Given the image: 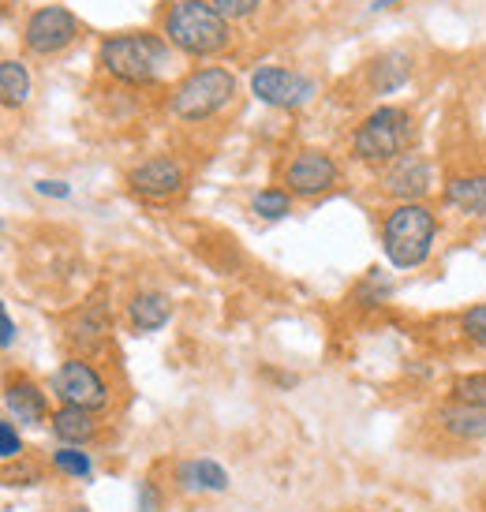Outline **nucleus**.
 I'll return each instance as SVG.
<instances>
[{"instance_id": "nucleus-1", "label": "nucleus", "mask_w": 486, "mask_h": 512, "mask_svg": "<svg viewBox=\"0 0 486 512\" xmlns=\"http://www.w3.org/2000/svg\"><path fill=\"white\" fill-rule=\"evenodd\" d=\"M101 68L120 79V83L131 86H150L158 83L161 72L172 64L169 42L161 34H150V30H131V34H116V38H105L98 49Z\"/></svg>"}, {"instance_id": "nucleus-2", "label": "nucleus", "mask_w": 486, "mask_h": 512, "mask_svg": "<svg viewBox=\"0 0 486 512\" xmlns=\"http://www.w3.org/2000/svg\"><path fill=\"white\" fill-rule=\"evenodd\" d=\"M165 42L187 57H214L229 49V19L210 0H176L165 12Z\"/></svg>"}, {"instance_id": "nucleus-3", "label": "nucleus", "mask_w": 486, "mask_h": 512, "mask_svg": "<svg viewBox=\"0 0 486 512\" xmlns=\"http://www.w3.org/2000/svg\"><path fill=\"white\" fill-rule=\"evenodd\" d=\"M434 232H438V221L427 206L401 202L389 210L386 225H382V251L397 270H415L430 258Z\"/></svg>"}, {"instance_id": "nucleus-4", "label": "nucleus", "mask_w": 486, "mask_h": 512, "mask_svg": "<svg viewBox=\"0 0 486 512\" xmlns=\"http://www.w3.org/2000/svg\"><path fill=\"white\" fill-rule=\"evenodd\" d=\"M236 94V79L225 68H195L191 75H184L169 98V113L184 124H202L217 116Z\"/></svg>"}, {"instance_id": "nucleus-5", "label": "nucleus", "mask_w": 486, "mask_h": 512, "mask_svg": "<svg viewBox=\"0 0 486 512\" xmlns=\"http://www.w3.org/2000/svg\"><path fill=\"white\" fill-rule=\"evenodd\" d=\"M415 135V124L412 116L404 113V109H393V105H382V109H374L363 124L356 128L352 135V150H356L359 161H397L404 157L408 143H412Z\"/></svg>"}, {"instance_id": "nucleus-6", "label": "nucleus", "mask_w": 486, "mask_h": 512, "mask_svg": "<svg viewBox=\"0 0 486 512\" xmlns=\"http://www.w3.org/2000/svg\"><path fill=\"white\" fill-rule=\"evenodd\" d=\"M79 34V23L68 8L60 4H49V8H38V12L27 19L23 27V45H27L34 57H53L60 49H68Z\"/></svg>"}, {"instance_id": "nucleus-7", "label": "nucleus", "mask_w": 486, "mask_h": 512, "mask_svg": "<svg viewBox=\"0 0 486 512\" xmlns=\"http://www.w3.org/2000/svg\"><path fill=\"white\" fill-rule=\"evenodd\" d=\"M53 393H57L68 408H83V412H101L109 404V389L101 382V374L83 359H68L64 367L53 374Z\"/></svg>"}, {"instance_id": "nucleus-8", "label": "nucleus", "mask_w": 486, "mask_h": 512, "mask_svg": "<svg viewBox=\"0 0 486 512\" xmlns=\"http://www.w3.org/2000/svg\"><path fill=\"white\" fill-rule=\"evenodd\" d=\"M315 79H307L300 72H288V68H277V64H266L251 75V94L266 105H277V109H300L315 98Z\"/></svg>"}, {"instance_id": "nucleus-9", "label": "nucleus", "mask_w": 486, "mask_h": 512, "mask_svg": "<svg viewBox=\"0 0 486 512\" xmlns=\"http://www.w3.org/2000/svg\"><path fill=\"white\" fill-rule=\"evenodd\" d=\"M378 184H382V191L393 195V199L415 202L430 191V184H434V169H430L427 157L404 154V157H397V161H389L386 172L378 176Z\"/></svg>"}, {"instance_id": "nucleus-10", "label": "nucleus", "mask_w": 486, "mask_h": 512, "mask_svg": "<svg viewBox=\"0 0 486 512\" xmlns=\"http://www.w3.org/2000/svg\"><path fill=\"white\" fill-rule=\"evenodd\" d=\"M285 184L292 195L315 199V195H322V191L337 184V165L322 150H300V154L292 157V165L285 169Z\"/></svg>"}, {"instance_id": "nucleus-11", "label": "nucleus", "mask_w": 486, "mask_h": 512, "mask_svg": "<svg viewBox=\"0 0 486 512\" xmlns=\"http://www.w3.org/2000/svg\"><path fill=\"white\" fill-rule=\"evenodd\" d=\"M128 187L143 199H172L184 187V165L172 157H150L128 172Z\"/></svg>"}, {"instance_id": "nucleus-12", "label": "nucleus", "mask_w": 486, "mask_h": 512, "mask_svg": "<svg viewBox=\"0 0 486 512\" xmlns=\"http://www.w3.org/2000/svg\"><path fill=\"white\" fill-rule=\"evenodd\" d=\"M4 408H8L12 419L27 423V427H38V423L49 419V400H45V393L30 378L4 385Z\"/></svg>"}, {"instance_id": "nucleus-13", "label": "nucleus", "mask_w": 486, "mask_h": 512, "mask_svg": "<svg viewBox=\"0 0 486 512\" xmlns=\"http://www.w3.org/2000/svg\"><path fill=\"white\" fill-rule=\"evenodd\" d=\"M176 486L184 494H221V490H229V471L210 456L184 460V464H176Z\"/></svg>"}, {"instance_id": "nucleus-14", "label": "nucleus", "mask_w": 486, "mask_h": 512, "mask_svg": "<svg viewBox=\"0 0 486 512\" xmlns=\"http://www.w3.org/2000/svg\"><path fill=\"white\" fill-rule=\"evenodd\" d=\"M128 318L139 333H158L172 318V299L165 292H135L128 303Z\"/></svg>"}, {"instance_id": "nucleus-15", "label": "nucleus", "mask_w": 486, "mask_h": 512, "mask_svg": "<svg viewBox=\"0 0 486 512\" xmlns=\"http://www.w3.org/2000/svg\"><path fill=\"white\" fill-rule=\"evenodd\" d=\"M445 202L460 210V214L486 217V172H472V176H453L445 184Z\"/></svg>"}, {"instance_id": "nucleus-16", "label": "nucleus", "mask_w": 486, "mask_h": 512, "mask_svg": "<svg viewBox=\"0 0 486 512\" xmlns=\"http://www.w3.org/2000/svg\"><path fill=\"white\" fill-rule=\"evenodd\" d=\"M438 423H442L445 434H453L460 441H486V412L483 408H468V404H449L438 412Z\"/></svg>"}, {"instance_id": "nucleus-17", "label": "nucleus", "mask_w": 486, "mask_h": 512, "mask_svg": "<svg viewBox=\"0 0 486 512\" xmlns=\"http://www.w3.org/2000/svg\"><path fill=\"white\" fill-rule=\"evenodd\" d=\"M408 75H412V57L401 53V49H389V53H382V57L374 60L371 83L378 94H393V90H401L408 83Z\"/></svg>"}, {"instance_id": "nucleus-18", "label": "nucleus", "mask_w": 486, "mask_h": 512, "mask_svg": "<svg viewBox=\"0 0 486 512\" xmlns=\"http://www.w3.org/2000/svg\"><path fill=\"white\" fill-rule=\"evenodd\" d=\"M53 434H57L60 445H83V441L94 438V419H90V412H83V408H60V412H53Z\"/></svg>"}, {"instance_id": "nucleus-19", "label": "nucleus", "mask_w": 486, "mask_h": 512, "mask_svg": "<svg viewBox=\"0 0 486 512\" xmlns=\"http://www.w3.org/2000/svg\"><path fill=\"white\" fill-rule=\"evenodd\" d=\"M0 98H4V105H8V109H15V105H27L30 75H27V68H23L19 60H4V64H0Z\"/></svg>"}, {"instance_id": "nucleus-20", "label": "nucleus", "mask_w": 486, "mask_h": 512, "mask_svg": "<svg viewBox=\"0 0 486 512\" xmlns=\"http://www.w3.org/2000/svg\"><path fill=\"white\" fill-rule=\"evenodd\" d=\"M251 210L258 217H266V221H281V217L292 214V195L281 191V187H266V191H258L255 199H251Z\"/></svg>"}, {"instance_id": "nucleus-21", "label": "nucleus", "mask_w": 486, "mask_h": 512, "mask_svg": "<svg viewBox=\"0 0 486 512\" xmlns=\"http://www.w3.org/2000/svg\"><path fill=\"white\" fill-rule=\"evenodd\" d=\"M53 468L60 475H72V479H90L94 464L86 453H79V445H60V449H53Z\"/></svg>"}, {"instance_id": "nucleus-22", "label": "nucleus", "mask_w": 486, "mask_h": 512, "mask_svg": "<svg viewBox=\"0 0 486 512\" xmlns=\"http://www.w3.org/2000/svg\"><path fill=\"white\" fill-rule=\"evenodd\" d=\"M453 400H457V404H468V408H483L486 412V370L457 378V382H453Z\"/></svg>"}, {"instance_id": "nucleus-23", "label": "nucleus", "mask_w": 486, "mask_h": 512, "mask_svg": "<svg viewBox=\"0 0 486 512\" xmlns=\"http://www.w3.org/2000/svg\"><path fill=\"white\" fill-rule=\"evenodd\" d=\"M460 326H464V333H468V341L486 348V303H475L472 311H464Z\"/></svg>"}, {"instance_id": "nucleus-24", "label": "nucleus", "mask_w": 486, "mask_h": 512, "mask_svg": "<svg viewBox=\"0 0 486 512\" xmlns=\"http://www.w3.org/2000/svg\"><path fill=\"white\" fill-rule=\"evenodd\" d=\"M217 12L225 15V19H247V15H255L262 8V0H210Z\"/></svg>"}, {"instance_id": "nucleus-25", "label": "nucleus", "mask_w": 486, "mask_h": 512, "mask_svg": "<svg viewBox=\"0 0 486 512\" xmlns=\"http://www.w3.org/2000/svg\"><path fill=\"white\" fill-rule=\"evenodd\" d=\"M19 453H23V441H19V434H15V423H12V419H4V423H0V456H4L8 464H12V460Z\"/></svg>"}, {"instance_id": "nucleus-26", "label": "nucleus", "mask_w": 486, "mask_h": 512, "mask_svg": "<svg viewBox=\"0 0 486 512\" xmlns=\"http://www.w3.org/2000/svg\"><path fill=\"white\" fill-rule=\"evenodd\" d=\"M34 187H38L42 195H53V199H68V195H72V187L60 184V180H38Z\"/></svg>"}, {"instance_id": "nucleus-27", "label": "nucleus", "mask_w": 486, "mask_h": 512, "mask_svg": "<svg viewBox=\"0 0 486 512\" xmlns=\"http://www.w3.org/2000/svg\"><path fill=\"white\" fill-rule=\"evenodd\" d=\"M0 344H4V348H12L15 344V322L8 311H0Z\"/></svg>"}, {"instance_id": "nucleus-28", "label": "nucleus", "mask_w": 486, "mask_h": 512, "mask_svg": "<svg viewBox=\"0 0 486 512\" xmlns=\"http://www.w3.org/2000/svg\"><path fill=\"white\" fill-rule=\"evenodd\" d=\"M154 505H158V494H154L150 483H143V505H139V512H154Z\"/></svg>"}, {"instance_id": "nucleus-29", "label": "nucleus", "mask_w": 486, "mask_h": 512, "mask_svg": "<svg viewBox=\"0 0 486 512\" xmlns=\"http://www.w3.org/2000/svg\"><path fill=\"white\" fill-rule=\"evenodd\" d=\"M393 4H397V0H374V4H371V12H389Z\"/></svg>"}]
</instances>
